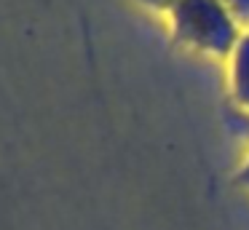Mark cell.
I'll return each instance as SVG.
<instances>
[{"instance_id": "7a4b0ae2", "label": "cell", "mask_w": 249, "mask_h": 230, "mask_svg": "<svg viewBox=\"0 0 249 230\" xmlns=\"http://www.w3.org/2000/svg\"><path fill=\"white\" fill-rule=\"evenodd\" d=\"M228 83H231L233 102L249 110V32L238 37L236 48L228 56Z\"/></svg>"}, {"instance_id": "5b68a950", "label": "cell", "mask_w": 249, "mask_h": 230, "mask_svg": "<svg viewBox=\"0 0 249 230\" xmlns=\"http://www.w3.org/2000/svg\"><path fill=\"white\" fill-rule=\"evenodd\" d=\"M238 182H241L244 187H249V158H247V163H244V169L238 171Z\"/></svg>"}, {"instance_id": "277c9868", "label": "cell", "mask_w": 249, "mask_h": 230, "mask_svg": "<svg viewBox=\"0 0 249 230\" xmlns=\"http://www.w3.org/2000/svg\"><path fill=\"white\" fill-rule=\"evenodd\" d=\"M140 3L150 5V8H161V11H166V14H169V8H174L179 0H140Z\"/></svg>"}, {"instance_id": "3957f363", "label": "cell", "mask_w": 249, "mask_h": 230, "mask_svg": "<svg viewBox=\"0 0 249 230\" xmlns=\"http://www.w3.org/2000/svg\"><path fill=\"white\" fill-rule=\"evenodd\" d=\"M220 3L231 11V16L238 21V27L244 32H249V0H220Z\"/></svg>"}, {"instance_id": "6da1fadb", "label": "cell", "mask_w": 249, "mask_h": 230, "mask_svg": "<svg viewBox=\"0 0 249 230\" xmlns=\"http://www.w3.org/2000/svg\"><path fill=\"white\" fill-rule=\"evenodd\" d=\"M169 24L179 43L209 56H231L244 30L220 0H179L169 8Z\"/></svg>"}]
</instances>
